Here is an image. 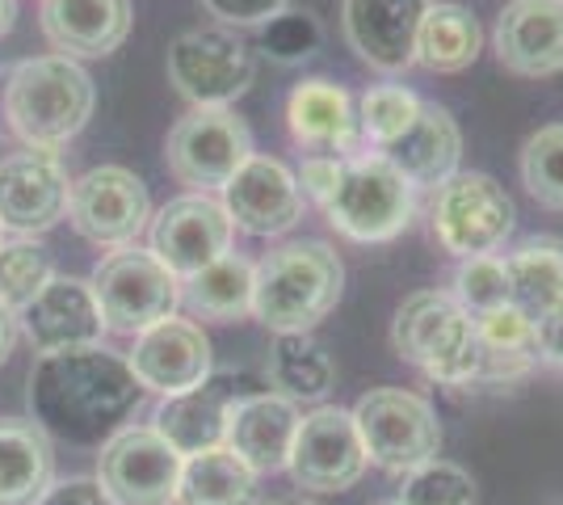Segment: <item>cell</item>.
Instances as JSON below:
<instances>
[{
	"label": "cell",
	"instance_id": "9c48e42d",
	"mask_svg": "<svg viewBox=\"0 0 563 505\" xmlns=\"http://www.w3.org/2000/svg\"><path fill=\"white\" fill-rule=\"evenodd\" d=\"M253 156V131L232 106H189L165 140L168 173L194 194L223 190Z\"/></svg>",
	"mask_w": 563,
	"mask_h": 505
},
{
	"label": "cell",
	"instance_id": "d6a6232c",
	"mask_svg": "<svg viewBox=\"0 0 563 505\" xmlns=\"http://www.w3.org/2000/svg\"><path fill=\"white\" fill-rule=\"evenodd\" d=\"M421 97L404 85H371L366 94L357 97V135L362 144H371L375 152L391 147L417 122L421 114Z\"/></svg>",
	"mask_w": 563,
	"mask_h": 505
},
{
	"label": "cell",
	"instance_id": "6da1fadb",
	"mask_svg": "<svg viewBox=\"0 0 563 505\" xmlns=\"http://www.w3.org/2000/svg\"><path fill=\"white\" fill-rule=\"evenodd\" d=\"M25 400H30V421L47 438L71 447H101L122 426H131L143 387L122 354L89 345V350L43 354L30 366Z\"/></svg>",
	"mask_w": 563,
	"mask_h": 505
},
{
	"label": "cell",
	"instance_id": "30bf717a",
	"mask_svg": "<svg viewBox=\"0 0 563 505\" xmlns=\"http://www.w3.org/2000/svg\"><path fill=\"white\" fill-rule=\"evenodd\" d=\"M168 85L186 97L189 106H232L249 94L257 64L249 43L228 25H198L168 43L165 55Z\"/></svg>",
	"mask_w": 563,
	"mask_h": 505
},
{
	"label": "cell",
	"instance_id": "f35d334b",
	"mask_svg": "<svg viewBox=\"0 0 563 505\" xmlns=\"http://www.w3.org/2000/svg\"><path fill=\"white\" fill-rule=\"evenodd\" d=\"M290 0H202V9L211 13L219 25L240 30V25H265L278 13H286Z\"/></svg>",
	"mask_w": 563,
	"mask_h": 505
},
{
	"label": "cell",
	"instance_id": "8fae6325",
	"mask_svg": "<svg viewBox=\"0 0 563 505\" xmlns=\"http://www.w3.org/2000/svg\"><path fill=\"white\" fill-rule=\"evenodd\" d=\"M71 228L97 249H131L152 223V198L143 177L126 165H97L68 190Z\"/></svg>",
	"mask_w": 563,
	"mask_h": 505
},
{
	"label": "cell",
	"instance_id": "f1b7e54d",
	"mask_svg": "<svg viewBox=\"0 0 563 505\" xmlns=\"http://www.w3.org/2000/svg\"><path fill=\"white\" fill-rule=\"evenodd\" d=\"M514 304L530 320L563 312V241L560 237H530L505 257Z\"/></svg>",
	"mask_w": 563,
	"mask_h": 505
},
{
	"label": "cell",
	"instance_id": "f6af8a7d",
	"mask_svg": "<svg viewBox=\"0 0 563 505\" xmlns=\"http://www.w3.org/2000/svg\"><path fill=\"white\" fill-rule=\"evenodd\" d=\"M265 505H320V502H311V497H274V502Z\"/></svg>",
	"mask_w": 563,
	"mask_h": 505
},
{
	"label": "cell",
	"instance_id": "b9f144b4",
	"mask_svg": "<svg viewBox=\"0 0 563 505\" xmlns=\"http://www.w3.org/2000/svg\"><path fill=\"white\" fill-rule=\"evenodd\" d=\"M534 329H539V362L563 371V312L534 320Z\"/></svg>",
	"mask_w": 563,
	"mask_h": 505
},
{
	"label": "cell",
	"instance_id": "484cf974",
	"mask_svg": "<svg viewBox=\"0 0 563 505\" xmlns=\"http://www.w3.org/2000/svg\"><path fill=\"white\" fill-rule=\"evenodd\" d=\"M55 484V447L30 417H0V505H38Z\"/></svg>",
	"mask_w": 563,
	"mask_h": 505
},
{
	"label": "cell",
	"instance_id": "ab89813d",
	"mask_svg": "<svg viewBox=\"0 0 563 505\" xmlns=\"http://www.w3.org/2000/svg\"><path fill=\"white\" fill-rule=\"evenodd\" d=\"M336 173H341V156H307L303 168H299L295 177H299L303 198H311L316 207H324L332 186H336Z\"/></svg>",
	"mask_w": 563,
	"mask_h": 505
},
{
	"label": "cell",
	"instance_id": "e0dca14e",
	"mask_svg": "<svg viewBox=\"0 0 563 505\" xmlns=\"http://www.w3.org/2000/svg\"><path fill=\"white\" fill-rule=\"evenodd\" d=\"M253 392H261V384L253 375H244V371H219V375L202 380V384L181 392V396L161 400L152 426L165 433L181 455L211 451V447L228 442V426H232L235 405L244 396H253Z\"/></svg>",
	"mask_w": 563,
	"mask_h": 505
},
{
	"label": "cell",
	"instance_id": "4fadbf2b",
	"mask_svg": "<svg viewBox=\"0 0 563 505\" xmlns=\"http://www.w3.org/2000/svg\"><path fill=\"white\" fill-rule=\"evenodd\" d=\"M235 223L211 194H177L147 223V249L186 283L232 253Z\"/></svg>",
	"mask_w": 563,
	"mask_h": 505
},
{
	"label": "cell",
	"instance_id": "ba28073f",
	"mask_svg": "<svg viewBox=\"0 0 563 505\" xmlns=\"http://www.w3.org/2000/svg\"><path fill=\"white\" fill-rule=\"evenodd\" d=\"M429 223L438 244L459 262H467V257H488L496 249H505V241L514 237L517 207L496 177L459 168L433 194Z\"/></svg>",
	"mask_w": 563,
	"mask_h": 505
},
{
	"label": "cell",
	"instance_id": "3957f363",
	"mask_svg": "<svg viewBox=\"0 0 563 505\" xmlns=\"http://www.w3.org/2000/svg\"><path fill=\"white\" fill-rule=\"evenodd\" d=\"M345 290V265L324 241H286L257 262L253 316L269 333H311Z\"/></svg>",
	"mask_w": 563,
	"mask_h": 505
},
{
	"label": "cell",
	"instance_id": "7402d4cb",
	"mask_svg": "<svg viewBox=\"0 0 563 505\" xmlns=\"http://www.w3.org/2000/svg\"><path fill=\"white\" fill-rule=\"evenodd\" d=\"M131 0H43L38 25L55 55L68 59H106L131 34Z\"/></svg>",
	"mask_w": 563,
	"mask_h": 505
},
{
	"label": "cell",
	"instance_id": "836d02e7",
	"mask_svg": "<svg viewBox=\"0 0 563 505\" xmlns=\"http://www.w3.org/2000/svg\"><path fill=\"white\" fill-rule=\"evenodd\" d=\"M55 278L51 253L34 237H13L0 241V304L22 312L25 304H34V295Z\"/></svg>",
	"mask_w": 563,
	"mask_h": 505
},
{
	"label": "cell",
	"instance_id": "ee69618b",
	"mask_svg": "<svg viewBox=\"0 0 563 505\" xmlns=\"http://www.w3.org/2000/svg\"><path fill=\"white\" fill-rule=\"evenodd\" d=\"M13 18H18V0H0V39L13 30Z\"/></svg>",
	"mask_w": 563,
	"mask_h": 505
},
{
	"label": "cell",
	"instance_id": "7dc6e473",
	"mask_svg": "<svg viewBox=\"0 0 563 505\" xmlns=\"http://www.w3.org/2000/svg\"><path fill=\"white\" fill-rule=\"evenodd\" d=\"M0 232H4V228H0Z\"/></svg>",
	"mask_w": 563,
	"mask_h": 505
},
{
	"label": "cell",
	"instance_id": "52a82bcc",
	"mask_svg": "<svg viewBox=\"0 0 563 505\" xmlns=\"http://www.w3.org/2000/svg\"><path fill=\"white\" fill-rule=\"evenodd\" d=\"M350 413L366 447V463H375L383 472L408 476L421 463L442 455L438 409L408 387H371Z\"/></svg>",
	"mask_w": 563,
	"mask_h": 505
},
{
	"label": "cell",
	"instance_id": "44dd1931",
	"mask_svg": "<svg viewBox=\"0 0 563 505\" xmlns=\"http://www.w3.org/2000/svg\"><path fill=\"white\" fill-rule=\"evenodd\" d=\"M493 51L500 68L526 80L563 73V0H509L496 18Z\"/></svg>",
	"mask_w": 563,
	"mask_h": 505
},
{
	"label": "cell",
	"instance_id": "bcb514c9",
	"mask_svg": "<svg viewBox=\"0 0 563 505\" xmlns=\"http://www.w3.org/2000/svg\"><path fill=\"white\" fill-rule=\"evenodd\" d=\"M375 505H404L399 497H387V502H375Z\"/></svg>",
	"mask_w": 563,
	"mask_h": 505
},
{
	"label": "cell",
	"instance_id": "d4e9b609",
	"mask_svg": "<svg viewBox=\"0 0 563 505\" xmlns=\"http://www.w3.org/2000/svg\"><path fill=\"white\" fill-rule=\"evenodd\" d=\"M383 156L421 190V186H442L459 173V161H463V131L450 114L446 106L438 101H424L417 122L399 135L391 147H383Z\"/></svg>",
	"mask_w": 563,
	"mask_h": 505
},
{
	"label": "cell",
	"instance_id": "8d00e7d4",
	"mask_svg": "<svg viewBox=\"0 0 563 505\" xmlns=\"http://www.w3.org/2000/svg\"><path fill=\"white\" fill-rule=\"evenodd\" d=\"M475 481L467 468L450 463V459H429L417 472L404 476L399 502L404 505H475Z\"/></svg>",
	"mask_w": 563,
	"mask_h": 505
},
{
	"label": "cell",
	"instance_id": "603a6c76",
	"mask_svg": "<svg viewBox=\"0 0 563 505\" xmlns=\"http://www.w3.org/2000/svg\"><path fill=\"white\" fill-rule=\"evenodd\" d=\"M286 127H290V140L307 147L311 156H341V152L353 156V147L362 144L353 97L324 76H311V80L290 89Z\"/></svg>",
	"mask_w": 563,
	"mask_h": 505
},
{
	"label": "cell",
	"instance_id": "ac0fdd59",
	"mask_svg": "<svg viewBox=\"0 0 563 505\" xmlns=\"http://www.w3.org/2000/svg\"><path fill=\"white\" fill-rule=\"evenodd\" d=\"M22 333L30 350L43 354H64V350H89L101 345V337L110 333L97 295L89 278H71V274H55L47 287L34 295V304H25L22 312Z\"/></svg>",
	"mask_w": 563,
	"mask_h": 505
},
{
	"label": "cell",
	"instance_id": "5b68a950",
	"mask_svg": "<svg viewBox=\"0 0 563 505\" xmlns=\"http://www.w3.org/2000/svg\"><path fill=\"white\" fill-rule=\"evenodd\" d=\"M320 211L350 241L387 244L404 237L417 216V186L383 152H353L341 156L336 186Z\"/></svg>",
	"mask_w": 563,
	"mask_h": 505
},
{
	"label": "cell",
	"instance_id": "83f0119b",
	"mask_svg": "<svg viewBox=\"0 0 563 505\" xmlns=\"http://www.w3.org/2000/svg\"><path fill=\"white\" fill-rule=\"evenodd\" d=\"M265 384L290 405H320L336 384V362L311 333H278L265 362Z\"/></svg>",
	"mask_w": 563,
	"mask_h": 505
},
{
	"label": "cell",
	"instance_id": "d6986e66",
	"mask_svg": "<svg viewBox=\"0 0 563 505\" xmlns=\"http://www.w3.org/2000/svg\"><path fill=\"white\" fill-rule=\"evenodd\" d=\"M223 211L249 237H286L303 219L307 198L299 190V177L274 156H249L235 168V177L223 186Z\"/></svg>",
	"mask_w": 563,
	"mask_h": 505
},
{
	"label": "cell",
	"instance_id": "ffe728a7",
	"mask_svg": "<svg viewBox=\"0 0 563 505\" xmlns=\"http://www.w3.org/2000/svg\"><path fill=\"white\" fill-rule=\"evenodd\" d=\"M433 0H345L341 30L350 51L383 76L417 64V30Z\"/></svg>",
	"mask_w": 563,
	"mask_h": 505
},
{
	"label": "cell",
	"instance_id": "7bdbcfd3",
	"mask_svg": "<svg viewBox=\"0 0 563 505\" xmlns=\"http://www.w3.org/2000/svg\"><path fill=\"white\" fill-rule=\"evenodd\" d=\"M18 329H22V320H18V312L0 304V366L9 362V354H13V345H18Z\"/></svg>",
	"mask_w": 563,
	"mask_h": 505
},
{
	"label": "cell",
	"instance_id": "5bb4252c",
	"mask_svg": "<svg viewBox=\"0 0 563 505\" xmlns=\"http://www.w3.org/2000/svg\"><path fill=\"white\" fill-rule=\"evenodd\" d=\"M290 481L303 493H345L366 472V447L353 426V413L341 405H316L299 421L290 463Z\"/></svg>",
	"mask_w": 563,
	"mask_h": 505
},
{
	"label": "cell",
	"instance_id": "f546056e",
	"mask_svg": "<svg viewBox=\"0 0 563 505\" xmlns=\"http://www.w3.org/2000/svg\"><path fill=\"white\" fill-rule=\"evenodd\" d=\"M253 287H257V265L240 253H228L181 283V304L198 320L232 325V320L253 316Z\"/></svg>",
	"mask_w": 563,
	"mask_h": 505
},
{
	"label": "cell",
	"instance_id": "9a60e30c",
	"mask_svg": "<svg viewBox=\"0 0 563 505\" xmlns=\"http://www.w3.org/2000/svg\"><path fill=\"white\" fill-rule=\"evenodd\" d=\"M71 177L59 152L22 147L0 156V228L13 237H43L68 216Z\"/></svg>",
	"mask_w": 563,
	"mask_h": 505
},
{
	"label": "cell",
	"instance_id": "60d3db41",
	"mask_svg": "<svg viewBox=\"0 0 563 505\" xmlns=\"http://www.w3.org/2000/svg\"><path fill=\"white\" fill-rule=\"evenodd\" d=\"M38 505H114V502H110V493L101 488L97 476H68V481L51 484Z\"/></svg>",
	"mask_w": 563,
	"mask_h": 505
},
{
	"label": "cell",
	"instance_id": "74e56055",
	"mask_svg": "<svg viewBox=\"0 0 563 505\" xmlns=\"http://www.w3.org/2000/svg\"><path fill=\"white\" fill-rule=\"evenodd\" d=\"M320 43H324V30L316 22V13H307V9H286L274 22L261 25V51L282 68H295V64L311 59Z\"/></svg>",
	"mask_w": 563,
	"mask_h": 505
},
{
	"label": "cell",
	"instance_id": "277c9868",
	"mask_svg": "<svg viewBox=\"0 0 563 505\" xmlns=\"http://www.w3.org/2000/svg\"><path fill=\"white\" fill-rule=\"evenodd\" d=\"M391 350L424 380L471 387L479 375L475 316L450 290H412L391 320Z\"/></svg>",
	"mask_w": 563,
	"mask_h": 505
},
{
	"label": "cell",
	"instance_id": "7a4b0ae2",
	"mask_svg": "<svg viewBox=\"0 0 563 505\" xmlns=\"http://www.w3.org/2000/svg\"><path fill=\"white\" fill-rule=\"evenodd\" d=\"M4 122L25 147L59 152L93 119V76L68 55H30L4 76Z\"/></svg>",
	"mask_w": 563,
	"mask_h": 505
},
{
	"label": "cell",
	"instance_id": "d590c367",
	"mask_svg": "<svg viewBox=\"0 0 563 505\" xmlns=\"http://www.w3.org/2000/svg\"><path fill=\"white\" fill-rule=\"evenodd\" d=\"M450 295H454L471 316L496 312V308L514 304L505 257H500V253H488V257H467V262H459L454 278H450Z\"/></svg>",
	"mask_w": 563,
	"mask_h": 505
},
{
	"label": "cell",
	"instance_id": "1f68e13d",
	"mask_svg": "<svg viewBox=\"0 0 563 505\" xmlns=\"http://www.w3.org/2000/svg\"><path fill=\"white\" fill-rule=\"evenodd\" d=\"M257 502V472L235 455L232 447H211L186 455L177 502L173 505H253Z\"/></svg>",
	"mask_w": 563,
	"mask_h": 505
},
{
	"label": "cell",
	"instance_id": "e575fe53",
	"mask_svg": "<svg viewBox=\"0 0 563 505\" xmlns=\"http://www.w3.org/2000/svg\"><path fill=\"white\" fill-rule=\"evenodd\" d=\"M517 168H521V186L534 202H542L547 211H563V122L539 127L521 144Z\"/></svg>",
	"mask_w": 563,
	"mask_h": 505
},
{
	"label": "cell",
	"instance_id": "7c38bea8",
	"mask_svg": "<svg viewBox=\"0 0 563 505\" xmlns=\"http://www.w3.org/2000/svg\"><path fill=\"white\" fill-rule=\"evenodd\" d=\"M186 455L156 426H122L101 442L97 481L114 505H173Z\"/></svg>",
	"mask_w": 563,
	"mask_h": 505
},
{
	"label": "cell",
	"instance_id": "8992f818",
	"mask_svg": "<svg viewBox=\"0 0 563 505\" xmlns=\"http://www.w3.org/2000/svg\"><path fill=\"white\" fill-rule=\"evenodd\" d=\"M93 295L110 333L140 337L181 308V278L152 249H114L93 270Z\"/></svg>",
	"mask_w": 563,
	"mask_h": 505
},
{
	"label": "cell",
	"instance_id": "4dcf8cb0",
	"mask_svg": "<svg viewBox=\"0 0 563 505\" xmlns=\"http://www.w3.org/2000/svg\"><path fill=\"white\" fill-rule=\"evenodd\" d=\"M484 51V30L467 4L438 0L429 4L421 30H417V64L424 73H463Z\"/></svg>",
	"mask_w": 563,
	"mask_h": 505
},
{
	"label": "cell",
	"instance_id": "4316f807",
	"mask_svg": "<svg viewBox=\"0 0 563 505\" xmlns=\"http://www.w3.org/2000/svg\"><path fill=\"white\" fill-rule=\"evenodd\" d=\"M475 333H479L475 384H517L539 366V329L517 304L475 316Z\"/></svg>",
	"mask_w": 563,
	"mask_h": 505
},
{
	"label": "cell",
	"instance_id": "2e32d148",
	"mask_svg": "<svg viewBox=\"0 0 563 505\" xmlns=\"http://www.w3.org/2000/svg\"><path fill=\"white\" fill-rule=\"evenodd\" d=\"M126 362H131L143 392H156L161 400L181 396V392L214 375L211 337L202 333L198 320H181V316H168V320L135 337Z\"/></svg>",
	"mask_w": 563,
	"mask_h": 505
},
{
	"label": "cell",
	"instance_id": "cb8c5ba5",
	"mask_svg": "<svg viewBox=\"0 0 563 505\" xmlns=\"http://www.w3.org/2000/svg\"><path fill=\"white\" fill-rule=\"evenodd\" d=\"M299 405H290L286 396L261 387L253 396H244L232 413V426H228V442L235 455L244 459L257 476H274L290 463V447H295V433H299Z\"/></svg>",
	"mask_w": 563,
	"mask_h": 505
}]
</instances>
